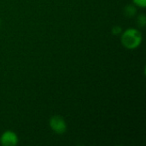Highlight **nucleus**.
Listing matches in <instances>:
<instances>
[{
	"instance_id": "1",
	"label": "nucleus",
	"mask_w": 146,
	"mask_h": 146,
	"mask_svg": "<svg viewBox=\"0 0 146 146\" xmlns=\"http://www.w3.org/2000/svg\"><path fill=\"white\" fill-rule=\"evenodd\" d=\"M143 40L142 33L136 28H127L125 30L121 37L122 45L128 50H134L138 48Z\"/></svg>"
},
{
	"instance_id": "2",
	"label": "nucleus",
	"mask_w": 146,
	"mask_h": 146,
	"mask_svg": "<svg viewBox=\"0 0 146 146\" xmlns=\"http://www.w3.org/2000/svg\"><path fill=\"white\" fill-rule=\"evenodd\" d=\"M50 128L57 134H63L67 131V123L61 115H54L50 119Z\"/></svg>"
},
{
	"instance_id": "3",
	"label": "nucleus",
	"mask_w": 146,
	"mask_h": 146,
	"mask_svg": "<svg viewBox=\"0 0 146 146\" xmlns=\"http://www.w3.org/2000/svg\"><path fill=\"white\" fill-rule=\"evenodd\" d=\"M17 134L10 130L5 131L0 137V144L3 146H15L18 144Z\"/></svg>"
},
{
	"instance_id": "4",
	"label": "nucleus",
	"mask_w": 146,
	"mask_h": 146,
	"mask_svg": "<svg viewBox=\"0 0 146 146\" xmlns=\"http://www.w3.org/2000/svg\"><path fill=\"white\" fill-rule=\"evenodd\" d=\"M136 12H137V9H136V7L134 5L130 4L125 8V15L128 17L134 16L136 15Z\"/></svg>"
},
{
	"instance_id": "5",
	"label": "nucleus",
	"mask_w": 146,
	"mask_h": 146,
	"mask_svg": "<svg viewBox=\"0 0 146 146\" xmlns=\"http://www.w3.org/2000/svg\"><path fill=\"white\" fill-rule=\"evenodd\" d=\"M137 21H138V24H139V27H143L145 26L146 18L145 15H139Z\"/></svg>"
},
{
	"instance_id": "6",
	"label": "nucleus",
	"mask_w": 146,
	"mask_h": 146,
	"mask_svg": "<svg viewBox=\"0 0 146 146\" xmlns=\"http://www.w3.org/2000/svg\"><path fill=\"white\" fill-rule=\"evenodd\" d=\"M133 3L140 8H145L146 7V0H133Z\"/></svg>"
},
{
	"instance_id": "7",
	"label": "nucleus",
	"mask_w": 146,
	"mask_h": 146,
	"mask_svg": "<svg viewBox=\"0 0 146 146\" xmlns=\"http://www.w3.org/2000/svg\"><path fill=\"white\" fill-rule=\"evenodd\" d=\"M121 33H122V28L121 27H119V26H115L112 28V33L115 34V35H119Z\"/></svg>"
},
{
	"instance_id": "8",
	"label": "nucleus",
	"mask_w": 146,
	"mask_h": 146,
	"mask_svg": "<svg viewBox=\"0 0 146 146\" xmlns=\"http://www.w3.org/2000/svg\"><path fill=\"white\" fill-rule=\"evenodd\" d=\"M0 25H1V21H0Z\"/></svg>"
}]
</instances>
